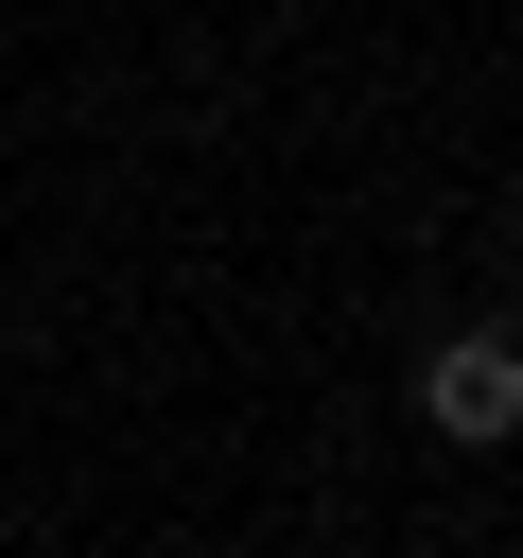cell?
<instances>
[{"label":"cell","mask_w":523,"mask_h":558,"mask_svg":"<svg viewBox=\"0 0 523 558\" xmlns=\"http://www.w3.org/2000/svg\"><path fill=\"white\" fill-rule=\"evenodd\" d=\"M418 418H436L453 453H488V436H523V349H506V331H453V349L418 366Z\"/></svg>","instance_id":"6da1fadb"}]
</instances>
